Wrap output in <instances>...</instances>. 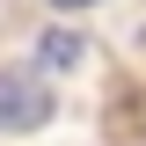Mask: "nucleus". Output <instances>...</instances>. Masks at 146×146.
Listing matches in <instances>:
<instances>
[{
	"instance_id": "3",
	"label": "nucleus",
	"mask_w": 146,
	"mask_h": 146,
	"mask_svg": "<svg viewBox=\"0 0 146 146\" xmlns=\"http://www.w3.org/2000/svg\"><path fill=\"white\" fill-rule=\"evenodd\" d=\"M51 7H95V0H51Z\"/></svg>"
},
{
	"instance_id": "1",
	"label": "nucleus",
	"mask_w": 146,
	"mask_h": 146,
	"mask_svg": "<svg viewBox=\"0 0 146 146\" xmlns=\"http://www.w3.org/2000/svg\"><path fill=\"white\" fill-rule=\"evenodd\" d=\"M51 110H58V95L44 88L36 73H22V66H7V73H0V139L44 131V124H51Z\"/></svg>"
},
{
	"instance_id": "2",
	"label": "nucleus",
	"mask_w": 146,
	"mask_h": 146,
	"mask_svg": "<svg viewBox=\"0 0 146 146\" xmlns=\"http://www.w3.org/2000/svg\"><path fill=\"white\" fill-rule=\"evenodd\" d=\"M80 29H44V66H80Z\"/></svg>"
}]
</instances>
